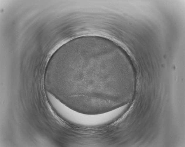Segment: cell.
I'll return each mask as SVG.
<instances>
[{
    "mask_svg": "<svg viewBox=\"0 0 185 147\" xmlns=\"http://www.w3.org/2000/svg\"><path fill=\"white\" fill-rule=\"evenodd\" d=\"M112 47L88 44L69 49L49 64L44 77L67 101L82 106L109 105L121 94L127 71Z\"/></svg>",
    "mask_w": 185,
    "mask_h": 147,
    "instance_id": "obj_1",
    "label": "cell"
}]
</instances>
